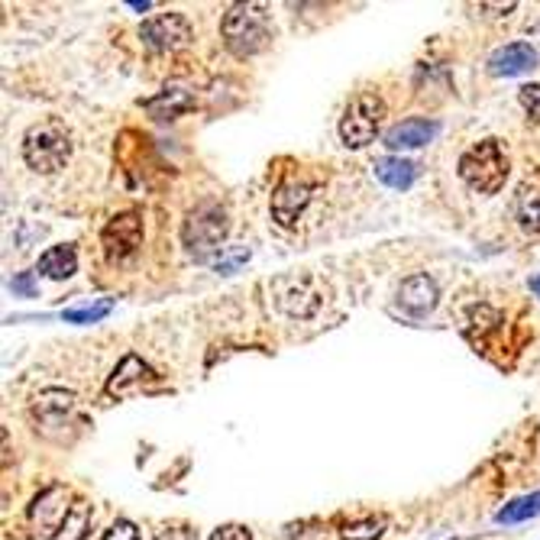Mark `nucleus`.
<instances>
[{
  "instance_id": "1",
  "label": "nucleus",
  "mask_w": 540,
  "mask_h": 540,
  "mask_svg": "<svg viewBox=\"0 0 540 540\" xmlns=\"http://www.w3.org/2000/svg\"><path fill=\"white\" fill-rule=\"evenodd\" d=\"M220 36L237 59H249V55L263 52L269 46L272 14L263 4H233L220 20Z\"/></svg>"
},
{
  "instance_id": "2",
  "label": "nucleus",
  "mask_w": 540,
  "mask_h": 540,
  "mask_svg": "<svg viewBox=\"0 0 540 540\" xmlns=\"http://www.w3.org/2000/svg\"><path fill=\"white\" fill-rule=\"evenodd\" d=\"M23 159L39 175H55L71 159V133L59 120H42L23 133Z\"/></svg>"
},
{
  "instance_id": "3",
  "label": "nucleus",
  "mask_w": 540,
  "mask_h": 540,
  "mask_svg": "<svg viewBox=\"0 0 540 540\" xmlns=\"http://www.w3.org/2000/svg\"><path fill=\"white\" fill-rule=\"evenodd\" d=\"M460 178L466 185L479 194H495L502 191L505 178H508V155H505V146L498 139H482L476 146H470L463 155H460Z\"/></svg>"
},
{
  "instance_id": "4",
  "label": "nucleus",
  "mask_w": 540,
  "mask_h": 540,
  "mask_svg": "<svg viewBox=\"0 0 540 540\" xmlns=\"http://www.w3.org/2000/svg\"><path fill=\"white\" fill-rule=\"evenodd\" d=\"M227 230H230L227 210L214 201H204L185 217V224H182V243H185L194 259L208 263L210 256L220 249V243L227 239Z\"/></svg>"
},
{
  "instance_id": "5",
  "label": "nucleus",
  "mask_w": 540,
  "mask_h": 540,
  "mask_svg": "<svg viewBox=\"0 0 540 540\" xmlns=\"http://www.w3.org/2000/svg\"><path fill=\"white\" fill-rule=\"evenodd\" d=\"M386 120V101L378 91H359L340 116V139L347 149H363L376 139Z\"/></svg>"
},
{
  "instance_id": "6",
  "label": "nucleus",
  "mask_w": 540,
  "mask_h": 540,
  "mask_svg": "<svg viewBox=\"0 0 540 540\" xmlns=\"http://www.w3.org/2000/svg\"><path fill=\"white\" fill-rule=\"evenodd\" d=\"M272 294H275V308L294 321H308L324 304V292L311 275H278L272 282Z\"/></svg>"
},
{
  "instance_id": "7",
  "label": "nucleus",
  "mask_w": 540,
  "mask_h": 540,
  "mask_svg": "<svg viewBox=\"0 0 540 540\" xmlns=\"http://www.w3.org/2000/svg\"><path fill=\"white\" fill-rule=\"evenodd\" d=\"M139 39L153 52H178V49H185L191 42V23L182 14L149 16L146 23L139 26Z\"/></svg>"
},
{
  "instance_id": "8",
  "label": "nucleus",
  "mask_w": 540,
  "mask_h": 540,
  "mask_svg": "<svg viewBox=\"0 0 540 540\" xmlns=\"http://www.w3.org/2000/svg\"><path fill=\"white\" fill-rule=\"evenodd\" d=\"M104 256L110 263H120L126 256H133L143 247V217L136 210H120L107 220V227L101 230Z\"/></svg>"
},
{
  "instance_id": "9",
  "label": "nucleus",
  "mask_w": 540,
  "mask_h": 540,
  "mask_svg": "<svg viewBox=\"0 0 540 540\" xmlns=\"http://www.w3.org/2000/svg\"><path fill=\"white\" fill-rule=\"evenodd\" d=\"M71 505H75V498L69 495V489L49 486L46 492H39L36 498H33V505H30L33 527L52 537V534L59 531V525L65 521V515L71 511Z\"/></svg>"
},
{
  "instance_id": "10",
  "label": "nucleus",
  "mask_w": 540,
  "mask_h": 540,
  "mask_svg": "<svg viewBox=\"0 0 540 540\" xmlns=\"http://www.w3.org/2000/svg\"><path fill=\"white\" fill-rule=\"evenodd\" d=\"M314 191L317 188L311 185V182H298V178L285 182V185L272 194V217H275V224L285 227V230L298 224L304 208H308L311 198H314Z\"/></svg>"
},
{
  "instance_id": "11",
  "label": "nucleus",
  "mask_w": 540,
  "mask_h": 540,
  "mask_svg": "<svg viewBox=\"0 0 540 540\" xmlns=\"http://www.w3.org/2000/svg\"><path fill=\"white\" fill-rule=\"evenodd\" d=\"M437 282H433L431 275H424V272H417V275H408L398 285V304H402V311H408L411 317H424L431 314L433 308H437Z\"/></svg>"
},
{
  "instance_id": "12",
  "label": "nucleus",
  "mask_w": 540,
  "mask_h": 540,
  "mask_svg": "<svg viewBox=\"0 0 540 540\" xmlns=\"http://www.w3.org/2000/svg\"><path fill=\"white\" fill-rule=\"evenodd\" d=\"M440 133L437 120H427V116H408L402 124H395L392 130L386 133V146L395 149V153H405V149H421L427 146L433 136Z\"/></svg>"
},
{
  "instance_id": "13",
  "label": "nucleus",
  "mask_w": 540,
  "mask_h": 540,
  "mask_svg": "<svg viewBox=\"0 0 540 540\" xmlns=\"http://www.w3.org/2000/svg\"><path fill=\"white\" fill-rule=\"evenodd\" d=\"M155 378V369L143 359V356L136 353H126L120 363H116V369L110 372L107 378V395H130L136 392V388H143L146 382H153Z\"/></svg>"
},
{
  "instance_id": "14",
  "label": "nucleus",
  "mask_w": 540,
  "mask_h": 540,
  "mask_svg": "<svg viewBox=\"0 0 540 540\" xmlns=\"http://www.w3.org/2000/svg\"><path fill=\"white\" fill-rule=\"evenodd\" d=\"M534 65H537V52H534V46H527V42H508V46L495 49V52L489 55V71H492L495 78L525 75Z\"/></svg>"
},
{
  "instance_id": "15",
  "label": "nucleus",
  "mask_w": 540,
  "mask_h": 540,
  "mask_svg": "<svg viewBox=\"0 0 540 540\" xmlns=\"http://www.w3.org/2000/svg\"><path fill=\"white\" fill-rule=\"evenodd\" d=\"M143 107L155 116V120H175V116H185L194 107V94L185 88H165L155 98H149Z\"/></svg>"
},
{
  "instance_id": "16",
  "label": "nucleus",
  "mask_w": 540,
  "mask_h": 540,
  "mask_svg": "<svg viewBox=\"0 0 540 540\" xmlns=\"http://www.w3.org/2000/svg\"><path fill=\"white\" fill-rule=\"evenodd\" d=\"M39 275L52 278V282H65L78 272V253L75 247L62 243V247H49L46 253L39 256V265H36Z\"/></svg>"
},
{
  "instance_id": "17",
  "label": "nucleus",
  "mask_w": 540,
  "mask_h": 540,
  "mask_svg": "<svg viewBox=\"0 0 540 540\" xmlns=\"http://www.w3.org/2000/svg\"><path fill=\"white\" fill-rule=\"evenodd\" d=\"M376 175L382 185L395 188V191H405V188L414 185L417 178V165L411 159H402V155H386L376 163Z\"/></svg>"
},
{
  "instance_id": "18",
  "label": "nucleus",
  "mask_w": 540,
  "mask_h": 540,
  "mask_svg": "<svg viewBox=\"0 0 540 540\" xmlns=\"http://www.w3.org/2000/svg\"><path fill=\"white\" fill-rule=\"evenodd\" d=\"M91 505L85 502V498H75V505H71V511L65 515V521L59 525V531L52 534L49 540H85L88 531H91Z\"/></svg>"
},
{
  "instance_id": "19",
  "label": "nucleus",
  "mask_w": 540,
  "mask_h": 540,
  "mask_svg": "<svg viewBox=\"0 0 540 540\" xmlns=\"http://www.w3.org/2000/svg\"><path fill=\"white\" fill-rule=\"evenodd\" d=\"M71 408H75V395L65 388H46L42 395H36V405H33L36 417L42 421H62L65 414H71Z\"/></svg>"
},
{
  "instance_id": "20",
  "label": "nucleus",
  "mask_w": 540,
  "mask_h": 540,
  "mask_svg": "<svg viewBox=\"0 0 540 540\" xmlns=\"http://www.w3.org/2000/svg\"><path fill=\"white\" fill-rule=\"evenodd\" d=\"M515 220L525 233H540V191L531 185H521L515 194Z\"/></svg>"
},
{
  "instance_id": "21",
  "label": "nucleus",
  "mask_w": 540,
  "mask_h": 540,
  "mask_svg": "<svg viewBox=\"0 0 540 540\" xmlns=\"http://www.w3.org/2000/svg\"><path fill=\"white\" fill-rule=\"evenodd\" d=\"M537 515H540V492H531L505 505V508L495 515V521H498V525H521V521H531V517Z\"/></svg>"
},
{
  "instance_id": "22",
  "label": "nucleus",
  "mask_w": 540,
  "mask_h": 540,
  "mask_svg": "<svg viewBox=\"0 0 540 540\" xmlns=\"http://www.w3.org/2000/svg\"><path fill=\"white\" fill-rule=\"evenodd\" d=\"M386 534V517H359V521H349V525L340 527V537L343 540H378Z\"/></svg>"
},
{
  "instance_id": "23",
  "label": "nucleus",
  "mask_w": 540,
  "mask_h": 540,
  "mask_svg": "<svg viewBox=\"0 0 540 540\" xmlns=\"http://www.w3.org/2000/svg\"><path fill=\"white\" fill-rule=\"evenodd\" d=\"M110 311H114V302H110V298H104V302H98V304H85V308L65 311L62 321H69V324H94V321L107 317Z\"/></svg>"
},
{
  "instance_id": "24",
  "label": "nucleus",
  "mask_w": 540,
  "mask_h": 540,
  "mask_svg": "<svg viewBox=\"0 0 540 540\" xmlns=\"http://www.w3.org/2000/svg\"><path fill=\"white\" fill-rule=\"evenodd\" d=\"M517 101H521V107L527 110L534 124H540V85H525L517 91Z\"/></svg>"
},
{
  "instance_id": "25",
  "label": "nucleus",
  "mask_w": 540,
  "mask_h": 540,
  "mask_svg": "<svg viewBox=\"0 0 540 540\" xmlns=\"http://www.w3.org/2000/svg\"><path fill=\"white\" fill-rule=\"evenodd\" d=\"M101 540H143L139 537V527L133 521H114V525L104 531Z\"/></svg>"
},
{
  "instance_id": "26",
  "label": "nucleus",
  "mask_w": 540,
  "mask_h": 540,
  "mask_svg": "<svg viewBox=\"0 0 540 540\" xmlns=\"http://www.w3.org/2000/svg\"><path fill=\"white\" fill-rule=\"evenodd\" d=\"M210 540H253V534H249V527H243V525H220L214 534H210Z\"/></svg>"
},
{
  "instance_id": "27",
  "label": "nucleus",
  "mask_w": 540,
  "mask_h": 540,
  "mask_svg": "<svg viewBox=\"0 0 540 540\" xmlns=\"http://www.w3.org/2000/svg\"><path fill=\"white\" fill-rule=\"evenodd\" d=\"M249 259V249H233L230 256H224V259H217V272H224V275H230L233 269H237L239 263H247Z\"/></svg>"
},
{
  "instance_id": "28",
  "label": "nucleus",
  "mask_w": 540,
  "mask_h": 540,
  "mask_svg": "<svg viewBox=\"0 0 540 540\" xmlns=\"http://www.w3.org/2000/svg\"><path fill=\"white\" fill-rule=\"evenodd\" d=\"M515 7H517V4H479L476 10H486V16H502V14L508 16Z\"/></svg>"
},
{
  "instance_id": "29",
  "label": "nucleus",
  "mask_w": 540,
  "mask_h": 540,
  "mask_svg": "<svg viewBox=\"0 0 540 540\" xmlns=\"http://www.w3.org/2000/svg\"><path fill=\"white\" fill-rule=\"evenodd\" d=\"M155 540H194V537H191V531H185V527H165V531H159Z\"/></svg>"
},
{
  "instance_id": "30",
  "label": "nucleus",
  "mask_w": 540,
  "mask_h": 540,
  "mask_svg": "<svg viewBox=\"0 0 540 540\" xmlns=\"http://www.w3.org/2000/svg\"><path fill=\"white\" fill-rule=\"evenodd\" d=\"M10 288H14V292L33 294V272H23L20 278H14V282H10Z\"/></svg>"
},
{
  "instance_id": "31",
  "label": "nucleus",
  "mask_w": 540,
  "mask_h": 540,
  "mask_svg": "<svg viewBox=\"0 0 540 540\" xmlns=\"http://www.w3.org/2000/svg\"><path fill=\"white\" fill-rule=\"evenodd\" d=\"M130 7H133V10H149L153 4H146V0H143V4H139V0H130Z\"/></svg>"
},
{
  "instance_id": "32",
  "label": "nucleus",
  "mask_w": 540,
  "mask_h": 540,
  "mask_svg": "<svg viewBox=\"0 0 540 540\" xmlns=\"http://www.w3.org/2000/svg\"><path fill=\"white\" fill-rule=\"evenodd\" d=\"M531 288H534V294H537V298H540V275H534V278H531Z\"/></svg>"
}]
</instances>
